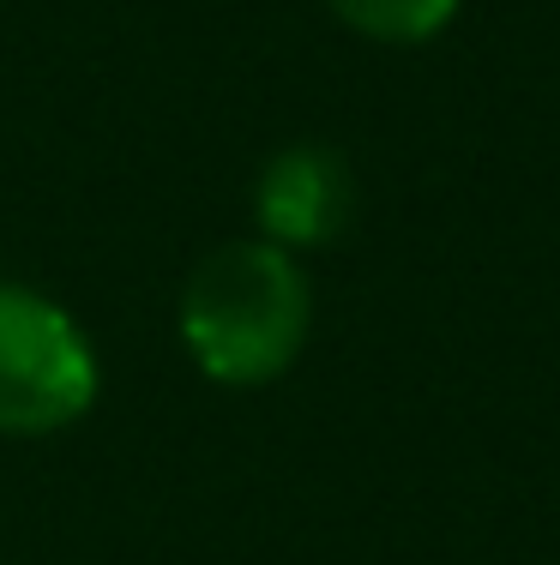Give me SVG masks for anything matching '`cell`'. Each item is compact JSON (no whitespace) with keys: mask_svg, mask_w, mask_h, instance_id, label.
<instances>
[{"mask_svg":"<svg viewBox=\"0 0 560 565\" xmlns=\"http://www.w3.org/2000/svg\"><path fill=\"white\" fill-rule=\"evenodd\" d=\"M181 349L211 385L260 392L302 361L314 331V289L296 253L260 235L223 241L187 271L176 301Z\"/></svg>","mask_w":560,"mask_h":565,"instance_id":"obj_1","label":"cell"},{"mask_svg":"<svg viewBox=\"0 0 560 565\" xmlns=\"http://www.w3.org/2000/svg\"><path fill=\"white\" fill-rule=\"evenodd\" d=\"M97 392L103 367L78 319L24 282H0V434H61L85 422Z\"/></svg>","mask_w":560,"mask_h":565,"instance_id":"obj_2","label":"cell"},{"mask_svg":"<svg viewBox=\"0 0 560 565\" xmlns=\"http://www.w3.org/2000/svg\"><path fill=\"white\" fill-rule=\"evenodd\" d=\"M356 217V181L331 145L319 139H296L284 151L265 157L260 181H253V228L260 241L284 253H314L350 228Z\"/></svg>","mask_w":560,"mask_h":565,"instance_id":"obj_3","label":"cell"},{"mask_svg":"<svg viewBox=\"0 0 560 565\" xmlns=\"http://www.w3.org/2000/svg\"><path fill=\"white\" fill-rule=\"evenodd\" d=\"M326 7L344 31L368 36V43L416 49V43H434V36L458 19L464 0H326Z\"/></svg>","mask_w":560,"mask_h":565,"instance_id":"obj_4","label":"cell"}]
</instances>
